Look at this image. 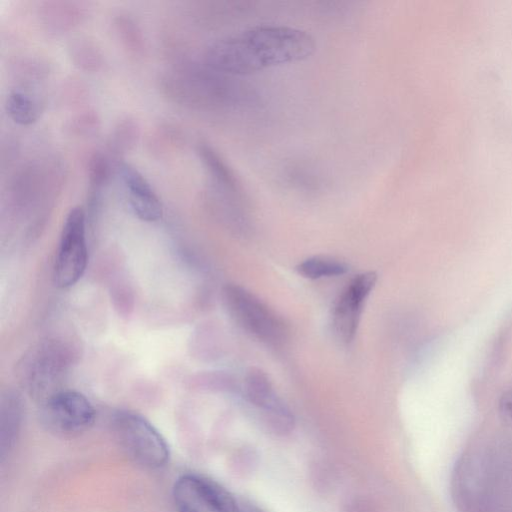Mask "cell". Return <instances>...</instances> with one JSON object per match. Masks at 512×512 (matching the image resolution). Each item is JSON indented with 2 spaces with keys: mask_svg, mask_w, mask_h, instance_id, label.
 I'll return each instance as SVG.
<instances>
[{
  "mask_svg": "<svg viewBox=\"0 0 512 512\" xmlns=\"http://www.w3.org/2000/svg\"><path fill=\"white\" fill-rule=\"evenodd\" d=\"M348 270L345 262L323 255L307 258L296 266L298 274L308 279L339 276Z\"/></svg>",
  "mask_w": 512,
  "mask_h": 512,
  "instance_id": "9a60e30c",
  "label": "cell"
},
{
  "mask_svg": "<svg viewBox=\"0 0 512 512\" xmlns=\"http://www.w3.org/2000/svg\"><path fill=\"white\" fill-rule=\"evenodd\" d=\"M161 89L170 100L197 109L234 108L254 100L246 84L206 64L167 71L162 76Z\"/></svg>",
  "mask_w": 512,
  "mask_h": 512,
  "instance_id": "7a4b0ae2",
  "label": "cell"
},
{
  "mask_svg": "<svg viewBox=\"0 0 512 512\" xmlns=\"http://www.w3.org/2000/svg\"><path fill=\"white\" fill-rule=\"evenodd\" d=\"M377 274L373 271L354 276L338 295L331 312V328L342 344L353 341L365 303L375 287Z\"/></svg>",
  "mask_w": 512,
  "mask_h": 512,
  "instance_id": "9c48e42d",
  "label": "cell"
},
{
  "mask_svg": "<svg viewBox=\"0 0 512 512\" xmlns=\"http://www.w3.org/2000/svg\"><path fill=\"white\" fill-rule=\"evenodd\" d=\"M118 174L124 185L134 215L145 222H156L163 215V206L146 178L129 163L121 162Z\"/></svg>",
  "mask_w": 512,
  "mask_h": 512,
  "instance_id": "8fae6325",
  "label": "cell"
},
{
  "mask_svg": "<svg viewBox=\"0 0 512 512\" xmlns=\"http://www.w3.org/2000/svg\"><path fill=\"white\" fill-rule=\"evenodd\" d=\"M224 307L232 320L245 332L268 344L286 337L282 319L253 293L236 284L222 289Z\"/></svg>",
  "mask_w": 512,
  "mask_h": 512,
  "instance_id": "3957f363",
  "label": "cell"
},
{
  "mask_svg": "<svg viewBox=\"0 0 512 512\" xmlns=\"http://www.w3.org/2000/svg\"><path fill=\"white\" fill-rule=\"evenodd\" d=\"M8 116L19 125H30L40 115V106L36 99L21 90L11 91L6 99Z\"/></svg>",
  "mask_w": 512,
  "mask_h": 512,
  "instance_id": "4fadbf2b",
  "label": "cell"
},
{
  "mask_svg": "<svg viewBox=\"0 0 512 512\" xmlns=\"http://www.w3.org/2000/svg\"><path fill=\"white\" fill-rule=\"evenodd\" d=\"M139 136L137 124L125 119L118 123L111 136V148L116 153H125L133 148Z\"/></svg>",
  "mask_w": 512,
  "mask_h": 512,
  "instance_id": "ac0fdd59",
  "label": "cell"
},
{
  "mask_svg": "<svg viewBox=\"0 0 512 512\" xmlns=\"http://www.w3.org/2000/svg\"><path fill=\"white\" fill-rule=\"evenodd\" d=\"M81 17V9L71 2L47 3L43 14L44 25L56 33L77 25Z\"/></svg>",
  "mask_w": 512,
  "mask_h": 512,
  "instance_id": "5bb4252c",
  "label": "cell"
},
{
  "mask_svg": "<svg viewBox=\"0 0 512 512\" xmlns=\"http://www.w3.org/2000/svg\"><path fill=\"white\" fill-rule=\"evenodd\" d=\"M42 416L47 426L62 434H76L94 423L96 412L82 393L59 390L42 402Z\"/></svg>",
  "mask_w": 512,
  "mask_h": 512,
  "instance_id": "30bf717a",
  "label": "cell"
},
{
  "mask_svg": "<svg viewBox=\"0 0 512 512\" xmlns=\"http://www.w3.org/2000/svg\"><path fill=\"white\" fill-rule=\"evenodd\" d=\"M113 428L125 453L138 465L157 469L169 461L170 450L165 438L143 416L130 411L118 412Z\"/></svg>",
  "mask_w": 512,
  "mask_h": 512,
  "instance_id": "277c9868",
  "label": "cell"
},
{
  "mask_svg": "<svg viewBox=\"0 0 512 512\" xmlns=\"http://www.w3.org/2000/svg\"><path fill=\"white\" fill-rule=\"evenodd\" d=\"M177 512H237L238 500L216 481L185 474L173 486Z\"/></svg>",
  "mask_w": 512,
  "mask_h": 512,
  "instance_id": "ba28073f",
  "label": "cell"
},
{
  "mask_svg": "<svg viewBox=\"0 0 512 512\" xmlns=\"http://www.w3.org/2000/svg\"><path fill=\"white\" fill-rule=\"evenodd\" d=\"M498 411L502 421L512 425V388L504 392L500 397Z\"/></svg>",
  "mask_w": 512,
  "mask_h": 512,
  "instance_id": "ffe728a7",
  "label": "cell"
},
{
  "mask_svg": "<svg viewBox=\"0 0 512 512\" xmlns=\"http://www.w3.org/2000/svg\"><path fill=\"white\" fill-rule=\"evenodd\" d=\"M116 31L121 42L130 51L140 54L144 49L142 31L137 23L127 15H120L115 21Z\"/></svg>",
  "mask_w": 512,
  "mask_h": 512,
  "instance_id": "e0dca14e",
  "label": "cell"
},
{
  "mask_svg": "<svg viewBox=\"0 0 512 512\" xmlns=\"http://www.w3.org/2000/svg\"><path fill=\"white\" fill-rule=\"evenodd\" d=\"M237 512H264L257 505L247 500H238Z\"/></svg>",
  "mask_w": 512,
  "mask_h": 512,
  "instance_id": "44dd1931",
  "label": "cell"
},
{
  "mask_svg": "<svg viewBox=\"0 0 512 512\" xmlns=\"http://www.w3.org/2000/svg\"><path fill=\"white\" fill-rule=\"evenodd\" d=\"M87 263L86 214L77 206L69 211L61 230L53 267L55 285L62 289L75 285L83 276Z\"/></svg>",
  "mask_w": 512,
  "mask_h": 512,
  "instance_id": "8992f818",
  "label": "cell"
},
{
  "mask_svg": "<svg viewBox=\"0 0 512 512\" xmlns=\"http://www.w3.org/2000/svg\"><path fill=\"white\" fill-rule=\"evenodd\" d=\"M66 345L47 340L31 349L21 364L22 381L30 394L42 402L59 391L57 388L69 365Z\"/></svg>",
  "mask_w": 512,
  "mask_h": 512,
  "instance_id": "5b68a950",
  "label": "cell"
},
{
  "mask_svg": "<svg viewBox=\"0 0 512 512\" xmlns=\"http://www.w3.org/2000/svg\"><path fill=\"white\" fill-rule=\"evenodd\" d=\"M243 397L260 423L276 435H287L295 426V418L277 395L268 376L258 368H250L243 381Z\"/></svg>",
  "mask_w": 512,
  "mask_h": 512,
  "instance_id": "52a82bcc",
  "label": "cell"
},
{
  "mask_svg": "<svg viewBox=\"0 0 512 512\" xmlns=\"http://www.w3.org/2000/svg\"><path fill=\"white\" fill-rule=\"evenodd\" d=\"M69 50L73 63L82 70L95 72L103 64V55L91 40L86 38L76 39Z\"/></svg>",
  "mask_w": 512,
  "mask_h": 512,
  "instance_id": "2e32d148",
  "label": "cell"
},
{
  "mask_svg": "<svg viewBox=\"0 0 512 512\" xmlns=\"http://www.w3.org/2000/svg\"><path fill=\"white\" fill-rule=\"evenodd\" d=\"M315 49V39L304 30L258 25L213 42L205 51L204 64L237 77L304 60Z\"/></svg>",
  "mask_w": 512,
  "mask_h": 512,
  "instance_id": "6da1fadb",
  "label": "cell"
},
{
  "mask_svg": "<svg viewBox=\"0 0 512 512\" xmlns=\"http://www.w3.org/2000/svg\"><path fill=\"white\" fill-rule=\"evenodd\" d=\"M110 174V165L106 156L94 153L88 163L89 186L106 187Z\"/></svg>",
  "mask_w": 512,
  "mask_h": 512,
  "instance_id": "d6986e66",
  "label": "cell"
},
{
  "mask_svg": "<svg viewBox=\"0 0 512 512\" xmlns=\"http://www.w3.org/2000/svg\"><path fill=\"white\" fill-rule=\"evenodd\" d=\"M23 402L17 393L7 391L0 403V457L3 461L13 448L22 424Z\"/></svg>",
  "mask_w": 512,
  "mask_h": 512,
  "instance_id": "7c38bea8",
  "label": "cell"
}]
</instances>
